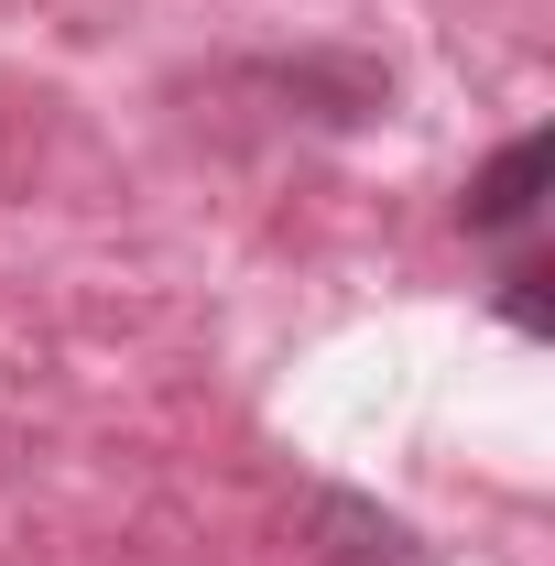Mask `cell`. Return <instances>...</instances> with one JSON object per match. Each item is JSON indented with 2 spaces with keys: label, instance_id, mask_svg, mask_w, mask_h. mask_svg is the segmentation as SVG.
<instances>
[{
  "label": "cell",
  "instance_id": "6da1fadb",
  "mask_svg": "<svg viewBox=\"0 0 555 566\" xmlns=\"http://www.w3.org/2000/svg\"><path fill=\"white\" fill-rule=\"evenodd\" d=\"M534 186H545V132L501 142V164L469 186V229H523L534 218Z\"/></svg>",
  "mask_w": 555,
  "mask_h": 566
}]
</instances>
